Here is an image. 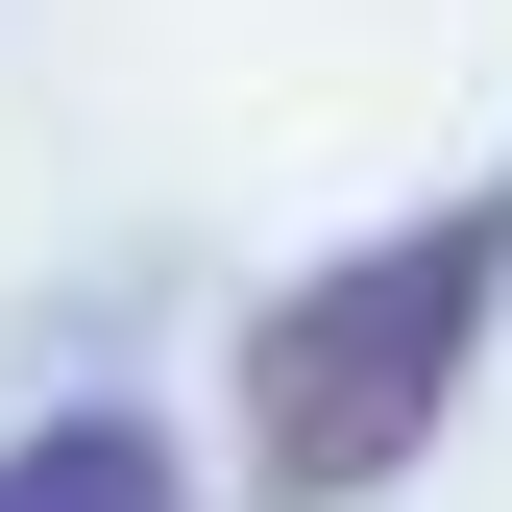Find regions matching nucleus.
<instances>
[{"instance_id": "nucleus-1", "label": "nucleus", "mask_w": 512, "mask_h": 512, "mask_svg": "<svg viewBox=\"0 0 512 512\" xmlns=\"http://www.w3.org/2000/svg\"><path fill=\"white\" fill-rule=\"evenodd\" d=\"M488 293H512V196H439L391 244H342V269H293L244 317V488L269 512H366L439 415H464Z\"/></svg>"}, {"instance_id": "nucleus-2", "label": "nucleus", "mask_w": 512, "mask_h": 512, "mask_svg": "<svg viewBox=\"0 0 512 512\" xmlns=\"http://www.w3.org/2000/svg\"><path fill=\"white\" fill-rule=\"evenodd\" d=\"M0 512H196V464H171L122 391H74V415H25V439H0Z\"/></svg>"}]
</instances>
